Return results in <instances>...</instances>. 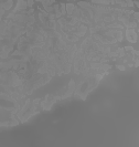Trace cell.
<instances>
[{"label":"cell","instance_id":"cell-1","mask_svg":"<svg viewBox=\"0 0 139 147\" xmlns=\"http://www.w3.org/2000/svg\"><path fill=\"white\" fill-rule=\"evenodd\" d=\"M91 4L94 5H104V6H114L119 5L121 7H130L134 6L132 0H92Z\"/></svg>","mask_w":139,"mask_h":147},{"label":"cell","instance_id":"cell-2","mask_svg":"<svg viewBox=\"0 0 139 147\" xmlns=\"http://www.w3.org/2000/svg\"><path fill=\"white\" fill-rule=\"evenodd\" d=\"M126 38H127V40H128L129 42L136 43V42H137V38H138L137 30L127 28V30H126Z\"/></svg>","mask_w":139,"mask_h":147},{"label":"cell","instance_id":"cell-3","mask_svg":"<svg viewBox=\"0 0 139 147\" xmlns=\"http://www.w3.org/2000/svg\"><path fill=\"white\" fill-rule=\"evenodd\" d=\"M28 8V4L26 0H18L17 1V6L15 7V9L12 10V13H18L22 10H26Z\"/></svg>","mask_w":139,"mask_h":147},{"label":"cell","instance_id":"cell-4","mask_svg":"<svg viewBox=\"0 0 139 147\" xmlns=\"http://www.w3.org/2000/svg\"><path fill=\"white\" fill-rule=\"evenodd\" d=\"M74 7H75V5H73V4H67V5H65L66 15H67V16H71L72 12H73V10H74Z\"/></svg>","mask_w":139,"mask_h":147},{"label":"cell","instance_id":"cell-5","mask_svg":"<svg viewBox=\"0 0 139 147\" xmlns=\"http://www.w3.org/2000/svg\"><path fill=\"white\" fill-rule=\"evenodd\" d=\"M61 7V15H62V17H64L66 15V9H65V5L64 4H61L60 5Z\"/></svg>","mask_w":139,"mask_h":147},{"label":"cell","instance_id":"cell-6","mask_svg":"<svg viewBox=\"0 0 139 147\" xmlns=\"http://www.w3.org/2000/svg\"><path fill=\"white\" fill-rule=\"evenodd\" d=\"M54 0H45V1L42 4V6H52V5H54Z\"/></svg>","mask_w":139,"mask_h":147},{"label":"cell","instance_id":"cell-7","mask_svg":"<svg viewBox=\"0 0 139 147\" xmlns=\"http://www.w3.org/2000/svg\"><path fill=\"white\" fill-rule=\"evenodd\" d=\"M27 4H28V7L29 8H32L33 7V4H34V1L33 0H26Z\"/></svg>","mask_w":139,"mask_h":147},{"label":"cell","instance_id":"cell-8","mask_svg":"<svg viewBox=\"0 0 139 147\" xmlns=\"http://www.w3.org/2000/svg\"><path fill=\"white\" fill-rule=\"evenodd\" d=\"M116 66H117V69H118V70H120V71H125V70H126V68H125V66H124V65L117 64V65H116Z\"/></svg>","mask_w":139,"mask_h":147},{"label":"cell","instance_id":"cell-9","mask_svg":"<svg viewBox=\"0 0 139 147\" xmlns=\"http://www.w3.org/2000/svg\"><path fill=\"white\" fill-rule=\"evenodd\" d=\"M134 5H135V6H136V7H137V8L139 7V2H138V1H135V2H134Z\"/></svg>","mask_w":139,"mask_h":147},{"label":"cell","instance_id":"cell-10","mask_svg":"<svg viewBox=\"0 0 139 147\" xmlns=\"http://www.w3.org/2000/svg\"><path fill=\"white\" fill-rule=\"evenodd\" d=\"M35 1H40V2H42V4H43V2L45 1V0H35Z\"/></svg>","mask_w":139,"mask_h":147},{"label":"cell","instance_id":"cell-11","mask_svg":"<svg viewBox=\"0 0 139 147\" xmlns=\"http://www.w3.org/2000/svg\"><path fill=\"white\" fill-rule=\"evenodd\" d=\"M71 1H72V0H71ZM73 1H74V0H73Z\"/></svg>","mask_w":139,"mask_h":147}]
</instances>
